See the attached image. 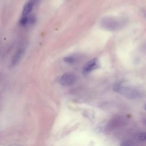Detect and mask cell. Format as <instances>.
<instances>
[{
	"mask_svg": "<svg viewBox=\"0 0 146 146\" xmlns=\"http://www.w3.org/2000/svg\"><path fill=\"white\" fill-rule=\"evenodd\" d=\"M64 61L66 63H69V64H73L75 63L76 62V58H75L73 56H66L64 58Z\"/></svg>",
	"mask_w": 146,
	"mask_h": 146,
	"instance_id": "obj_8",
	"label": "cell"
},
{
	"mask_svg": "<svg viewBox=\"0 0 146 146\" xmlns=\"http://www.w3.org/2000/svg\"><path fill=\"white\" fill-rule=\"evenodd\" d=\"M120 146H132L131 144H130V143L128 142V141H125V142H123Z\"/></svg>",
	"mask_w": 146,
	"mask_h": 146,
	"instance_id": "obj_10",
	"label": "cell"
},
{
	"mask_svg": "<svg viewBox=\"0 0 146 146\" xmlns=\"http://www.w3.org/2000/svg\"><path fill=\"white\" fill-rule=\"evenodd\" d=\"M23 54V50L22 49H19L15 53V54L13 55L11 60V66H14L20 60V59L21 58Z\"/></svg>",
	"mask_w": 146,
	"mask_h": 146,
	"instance_id": "obj_6",
	"label": "cell"
},
{
	"mask_svg": "<svg viewBox=\"0 0 146 146\" xmlns=\"http://www.w3.org/2000/svg\"><path fill=\"white\" fill-rule=\"evenodd\" d=\"M102 25L107 29L114 30L120 26L119 21L113 18H106L102 21Z\"/></svg>",
	"mask_w": 146,
	"mask_h": 146,
	"instance_id": "obj_4",
	"label": "cell"
},
{
	"mask_svg": "<svg viewBox=\"0 0 146 146\" xmlns=\"http://www.w3.org/2000/svg\"><path fill=\"white\" fill-rule=\"evenodd\" d=\"M36 1L37 0H30L25 4L22 10V14L23 16L29 15V13L33 10Z\"/></svg>",
	"mask_w": 146,
	"mask_h": 146,
	"instance_id": "obj_5",
	"label": "cell"
},
{
	"mask_svg": "<svg viewBox=\"0 0 146 146\" xmlns=\"http://www.w3.org/2000/svg\"><path fill=\"white\" fill-rule=\"evenodd\" d=\"M137 138L141 141H146V132L140 133L137 135Z\"/></svg>",
	"mask_w": 146,
	"mask_h": 146,
	"instance_id": "obj_9",
	"label": "cell"
},
{
	"mask_svg": "<svg viewBox=\"0 0 146 146\" xmlns=\"http://www.w3.org/2000/svg\"><path fill=\"white\" fill-rule=\"evenodd\" d=\"M33 21V19L29 17V15L23 16L21 19L20 20V24L22 26H26L29 23H31Z\"/></svg>",
	"mask_w": 146,
	"mask_h": 146,
	"instance_id": "obj_7",
	"label": "cell"
},
{
	"mask_svg": "<svg viewBox=\"0 0 146 146\" xmlns=\"http://www.w3.org/2000/svg\"><path fill=\"white\" fill-rule=\"evenodd\" d=\"M114 90L128 99H137L142 96L141 93L139 90L130 87L116 85Z\"/></svg>",
	"mask_w": 146,
	"mask_h": 146,
	"instance_id": "obj_1",
	"label": "cell"
},
{
	"mask_svg": "<svg viewBox=\"0 0 146 146\" xmlns=\"http://www.w3.org/2000/svg\"><path fill=\"white\" fill-rule=\"evenodd\" d=\"M76 81V76L71 73H66L62 75L59 79V83L63 86L72 85Z\"/></svg>",
	"mask_w": 146,
	"mask_h": 146,
	"instance_id": "obj_2",
	"label": "cell"
},
{
	"mask_svg": "<svg viewBox=\"0 0 146 146\" xmlns=\"http://www.w3.org/2000/svg\"><path fill=\"white\" fill-rule=\"evenodd\" d=\"M144 123H145V124L146 125V120H144Z\"/></svg>",
	"mask_w": 146,
	"mask_h": 146,
	"instance_id": "obj_12",
	"label": "cell"
},
{
	"mask_svg": "<svg viewBox=\"0 0 146 146\" xmlns=\"http://www.w3.org/2000/svg\"><path fill=\"white\" fill-rule=\"evenodd\" d=\"M144 108H145V110H146V105H145V107H144Z\"/></svg>",
	"mask_w": 146,
	"mask_h": 146,
	"instance_id": "obj_13",
	"label": "cell"
},
{
	"mask_svg": "<svg viewBox=\"0 0 146 146\" xmlns=\"http://www.w3.org/2000/svg\"><path fill=\"white\" fill-rule=\"evenodd\" d=\"M99 67V61L97 58H94L88 61L83 67V74L87 75Z\"/></svg>",
	"mask_w": 146,
	"mask_h": 146,
	"instance_id": "obj_3",
	"label": "cell"
},
{
	"mask_svg": "<svg viewBox=\"0 0 146 146\" xmlns=\"http://www.w3.org/2000/svg\"><path fill=\"white\" fill-rule=\"evenodd\" d=\"M8 146H22L21 145H19V144H11V145H9Z\"/></svg>",
	"mask_w": 146,
	"mask_h": 146,
	"instance_id": "obj_11",
	"label": "cell"
}]
</instances>
